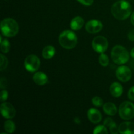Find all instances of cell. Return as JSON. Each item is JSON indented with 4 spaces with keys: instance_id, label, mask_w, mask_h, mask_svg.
Returning a JSON list of instances; mask_svg holds the SVG:
<instances>
[{
    "instance_id": "6",
    "label": "cell",
    "mask_w": 134,
    "mask_h": 134,
    "mask_svg": "<svg viewBox=\"0 0 134 134\" xmlns=\"http://www.w3.org/2000/svg\"><path fill=\"white\" fill-rule=\"evenodd\" d=\"M92 46L94 51L98 53H104L108 48L109 43L107 38L103 36H96L94 38Z\"/></svg>"
},
{
    "instance_id": "26",
    "label": "cell",
    "mask_w": 134,
    "mask_h": 134,
    "mask_svg": "<svg viewBox=\"0 0 134 134\" xmlns=\"http://www.w3.org/2000/svg\"><path fill=\"white\" fill-rule=\"evenodd\" d=\"M7 86V80L5 77H1L0 79V88L4 89Z\"/></svg>"
},
{
    "instance_id": "2",
    "label": "cell",
    "mask_w": 134,
    "mask_h": 134,
    "mask_svg": "<svg viewBox=\"0 0 134 134\" xmlns=\"http://www.w3.org/2000/svg\"><path fill=\"white\" fill-rule=\"evenodd\" d=\"M59 43L63 48L68 50L72 49L77 44L78 38L73 31L65 30L59 36Z\"/></svg>"
},
{
    "instance_id": "14",
    "label": "cell",
    "mask_w": 134,
    "mask_h": 134,
    "mask_svg": "<svg viewBox=\"0 0 134 134\" xmlns=\"http://www.w3.org/2000/svg\"><path fill=\"white\" fill-rule=\"evenodd\" d=\"M34 82L39 86L44 85L48 82V77L43 72H37L33 77Z\"/></svg>"
},
{
    "instance_id": "22",
    "label": "cell",
    "mask_w": 134,
    "mask_h": 134,
    "mask_svg": "<svg viewBox=\"0 0 134 134\" xmlns=\"http://www.w3.org/2000/svg\"><path fill=\"white\" fill-rule=\"evenodd\" d=\"M1 58V66H0V70L1 71H3L8 65V60L4 55H0Z\"/></svg>"
},
{
    "instance_id": "20",
    "label": "cell",
    "mask_w": 134,
    "mask_h": 134,
    "mask_svg": "<svg viewBox=\"0 0 134 134\" xmlns=\"http://www.w3.org/2000/svg\"><path fill=\"white\" fill-rule=\"evenodd\" d=\"M99 63L103 67H107L109 64V59L107 54L102 53L99 57Z\"/></svg>"
},
{
    "instance_id": "10",
    "label": "cell",
    "mask_w": 134,
    "mask_h": 134,
    "mask_svg": "<svg viewBox=\"0 0 134 134\" xmlns=\"http://www.w3.org/2000/svg\"><path fill=\"white\" fill-rule=\"evenodd\" d=\"M103 28V24L98 20H91L85 25V29L90 34H96L99 32Z\"/></svg>"
},
{
    "instance_id": "28",
    "label": "cell",
    "mask_w": 134,
    "mask_h": 134,
    "mask_svg": "<svg viewBox=\"0 0 134 134\" xmlns=\"http://www.w3.org/2000/svg\"><path fill=\"white\" fill-rule=\"evenodd\" d=\"M128 97L130 100L134 101V86H132L128 91Z\"/></svg>"
},
{
    "instance_id": "17",
    "label": "cell",
    "mask_w": 134,
    "mask_h": 134,
    "mask_svg": "<svg viewBox=\"0 0 134 134\" xmlns=\"http://www.w3.org/2000/svg\"><path fill=\"white\" fill-rule=\"evenodd\" d=\"M56 54V49L53 46L47 45L43 48L42 51V56L44 59H51Z\"/></svg>"
},
{
    "instance_id": "34",
    "label": "cell",
    "mask_w": 134,
    "mask_h": 134,
    "mask_svg": "<svg viewBox=\"0 0 134 134\" xmlns=\"http://www.w3.org/2000/svg\"><path fill=\"white\" fill-rule=\"evenodd\" d=\"M130 65H131V67L132 68V69H134V60H132V62H130Z\"/></svg>"
},
{
    "instance_id": "16",
    "label": "cell",
    "mask_w": 134,
    "mask_h": 134,
    "mask_svg": "<svg viewBox=\"0 0 134 134\" xmlns=\"http://www.w3.org/2000/svg\"><path fill=\"white\" fill-rule=\"evenodd\" d=\"M103 109L105 113L109 116H114L117 113L116 106L111 102H107V103H105L103 106Z\"/></svg>"
},
{
    "instance_id": "8",
    "label": "cell",
    "mask_w": 134,
    "mask_h": 134,
    "mask_svg": "<svg viewBox=\"0 0 134 134\" xmlns=\"http://www.w3.org/2000/svg\"><path fill=\"white\" fill-rule=\"evenodd\" d=\"M116 75L119 81L126 82L130 81L132 78V71L128 67L121 65V66H119L116 69Z\"/></svg>"
},
{
    "instance_id": "5",
    "label": "cell",
    "mask_w": 134,
    "mask_h": 134,
    "mask_svg": "<svg viewBox=\"0 0 134 134\" xmlns=\"http://www.w3.org/2000/svg\"><path fill=\"white\" fill-rule=\"evenodd\" d=\"M119 116L123 120H130L134 117V104L130 102H124L119 106Z\"/></svg>"
},
{
    "instance_id": "24",
    "label": "cell",
    "mask_w": 134,
    "mask_h": 134,
    "mask_svg": "<svg viewBox=\"0 0 134 134\" xmlns=\"http://www.w3.org/2000/svg\"><path fill=\"white\" fill-rule=\"evenodd\" d=\"M109 128H110V132L112 134H117L119 133V127L115 122H113Z\"/></svg>"
},
{
    "instance_id": "9",
    "label": "cell",
    "mask_w": 134,
    "mask_h": 134,
    "mask_svg": "<svg viewBox=\"0 0 134 134\" xmlns=\"http://www.w3.org/2000/svg\"><path fill=\"white\" fill-rule=\"evenodd\" d=\"M1 113L4 118L11 119L15 116L16 110L11 103L9 102H4L0 106Z\"/></svg>"
},
{
    "instance_id": "11",
    "label": "cell",
    "mask_w": 134,
    "mask_h": 134,
    "mask_svg": "<svg viewBox=\"0 0 134 134\" xmlns=\"http://www.w3.org/2000/svg\"><path fill=\"white\" fill-rule=\"evenodd\" d=\"M87 116L88 120L94 124H98L102 119V115L99 111L94 108H91L88 111Z\"/></svg>"
},
{
    "instance_id": "15",
    "label": "cell",
    "mask_w": 134,
    "mask_h": 134,
    "mask_svg": "<svg viewBox=\"0 0 134 134\" xmlns=\"http://www.w3.org/2000/svg\"><path fill=\"white\" fill-rule=\"evenodd\" d=\"M85 20L81 16H76L72 19L70 23V27L73 30H79L83 27Z\"/></svg>"
},
{
    "instance_id": "12",
    "label": "cell",
    "mask_w": 134,
    "mask_h": 134,
    "mask_svg": "<svg viewBox=\"0 0 134 134\" xmlns=\"http://www.w3.org/2000/svg\"><path fill=\"white\" fill-rule=\"evenodd\" d=\"M119 133L122 134H134V123L125 122L120 124L119 126Z\"/></svg>"
},
{
    "instance_id": "30",
    "label": "cell",
    "mask_w": 134,
    "mask_h": 134,
    "mask_svg": "<svg viewBox=\"0 0 134 134\" xmlns=\"http://www.w3.org/2000/svg\"><path fill=\"white\" fill-rule=\"evenodd\" d=\"M128 39L132 41H134V30H132L128 35Z\"/></svg>"
},
{
    "instance_id": "31",
    "label": "cell",
    "mask_w": 134,
    "mask_h": 134,
    "mask_svg": "<svg viewBox=\"0 0 134 134\" xmlns=\"http://www.w3.org/2000/svg\"><path fill=\"white\" fill-rule=\"evenodd\" d=\"M131 22H132V24L134 26V11L132 14V16H131Z\"/></svg>"
},
{
    "instance_id": "32",
    "label": "cell",
    "mask_w": 134,
    "mask_h": 134,
    "mask_svg": "<svg viewBox=\"0 0 134 134\" xmlns=\"http://www.w3.org/2000/svg\"><path fill=\"white\" fill-rule=\"evenodd\" d=\"M74 121L75 122L77 123V124H80V123H81V121H80V119H79V118H77V117H76L75 119H74Z\"/></svg>"
},
{
    "instance_id": "3",
    "label": "cell",
    "mask_w": 134,
    "mask_h": 134,
    "mask_svg": "<svg viewBox=\"0 0 134 134\" xmlns=\"http://www.w3.org/2000/svg\"><path fill=\"white\" fill-rule=\"evenodd\" d=\"M1 30L4 36L13 37L18 33L19 26L16 21L13 18H5L1 22Z\"/></svg>"
},
{
    "instance_id": "21",
    "label": "cell",
    "mask_w": 134,
    "mask_h": 134,
    "mask_svg": "<svg viewBox=\"0 0 134 134\" xmlns=\"http://www.w3.org/2000/svg\"><path fill=\"white\" fill-rule=\"evenodd\" d=\"M93 133L94 134H107L108 131L106 128V126L105 125H99L94 130Z\"/></svg>"
},
{
    "instance_id": "29",
    "label": "cell",
    "mask_w": 134,
    "mask_h": 134,
    "mask_svg": "<svg viewBox=\"0 0 134 134\" xmlns=\"http://www.w3.org/2000/svg\"><path fill=\"white\" fill-rule=\"evenodd\" d=\"M113 120L111 118H106L105 120H104V122H103V124H104L105 126L106 127H109L111 125V124L113 123Z\"/></svg>"
},
{
    "instance_id": "19",
    "label": "cell",
    "mask_w": 134,
    "mask_h": 134,
    "mask_svg": "<svg viewBox=\"0 0 134 134\" xmlns=\"http://www.w3.org/2000/svg\"><path fill=\"white\" fill-rule=\"evenodd\" d=\"M10 43L7 39H1V51L3 53H8L10 51Z\"/></svg>"
},
{
    "instance_id": "27",
    "label": "cell",
    "mask_w": 134,
    "mask_h": 134,
    "mask_svg": "<svg viewBox=\"0 0 134 134\" xmlns=\"http://www.w3.org/2000/svg\"><path fill=\"white\" fill-rule=\"evenodd\" d=\"M77 1L85 6H90L94 3V0H77Z\"/></svg>"
},
{
    "instance_id": "33",
    "label": "cell",
    "mask_w": 134,
    "mask_h": 134,
    "mask_svg": "<svg viewBox=\"0 0 134 134\" xmlns=\"http://www.w3.org/2000/svg\"><path fill=\"white\" fill-rule=\"evenodd\" d=\"M130 55H131V56H132V57L133 58H134V48H132V51H131Z\"/></svg>"
},
{
    "instance_id": "23",
    "label": "cell",
    "mask_w": 134,
    "mask_h": 134,
    "mask_svg": "<svg viewBox=\"0 0 134 134\" xmlns=\"http://www.w3.org/2000/svg\"><path fill=\"white\" fill-rule=\"evenodd\" d=\"M92 103L94 105L96 106V107H101L103 105V102L100 97L95 96L92 99Z\"/></svg>"
},
{
    "instance_id": "7",
    "label": "cell",
    "mask_w": 134,
    "mask_h": 134,
    "mask_svg": "<svg viewBox=\"0 0 134 134\" xmlns=\"http://www.w3.org/2000/svg\"><path fill=\"white\" fill-rule=\"evenodd\" d=\"M41 62L39 58L35 54H30L26 58L24 61V67L29 72L34 73L39 69Z\"/></svg>"
},
{
    "instance_id": "25",
    "label": "cell",
    "mask_w": 134,
    "mask_h": 134,
    "mask_svg": "<svg viewBox=\"0 0 134 134\" xmlns=\"http://www.w3.org/2000/svg\"><path fill=\"white\" fill-rule=\"evenodd\" d=\"M8 92L5 90H1V96H0V99H1V102H5V101L8 98Z\"/></svg>"
},
{
    "instance_id": "13",
    "label": "cell",
    "mask_w": 134,
    "mask_h": 134,
    "mask_svg": "<svg viewBox=\"0 0 134 134\" xmlns=\"http://www.w3.org/2000/svg\"><path fill=\"white\" fill-rule=\"evenodd\" d=\"M109 90L111 95L115 98H119L123 93L122 86L117 82H115L111 84Z\"/></svg>"
},
{
    "instance_id": "4",
    "label": "cell",
    "mask_w": 134,
    "mask_h": 134,
    "mask_svg": "<svg viewBox=\"0 0 134 134\" xmlns=\"http://www.w3.org/2000/svg\"><path fill=\"white\" fill-rule=\"evenodd\" d=\"M111 58L115 64L122 65L128 62L130 55L128 51L121 45H116L111 51Z\"/></svg>"
},
{
    "instance_id": "18",
    "label": "cell",
    "mask_w": 134,
    "mask_h": 134,
    "mask_svg": "<svg viewBox=\"0 0 134 134\" xmlns=\"http://www.w3.org/2000/svg\"><path fill=\"white\" fill-rule=\"evenodd\" d=\"M4 129L6 131L7 133H12L15 131L16 126L15 124H14V122H13L12 120H8L7 121H5V122L4 123Z\"/></svg>"
},
{
    "instance_id": "1",
    "label": "cell",
    "mask_w": 134,
    "mask_h": 134,
    "mask_svg": "<svg viewBox=\"0 0 134 134\" xmlns=\"http://www.w3.org/2000/svg\"><path fill=\"white\" fill-rule=\"evenodd\" d=\"M132 7L130 3L126 0L116 1L111 7V13L116 19L124 20L130 16Z\"/></svg>"
}]
</instances>
